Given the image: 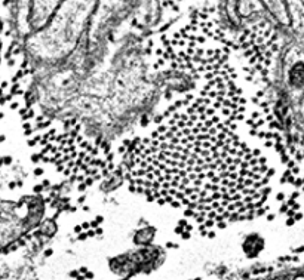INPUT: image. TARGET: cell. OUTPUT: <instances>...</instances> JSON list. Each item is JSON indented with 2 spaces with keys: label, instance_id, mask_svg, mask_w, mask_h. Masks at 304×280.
<instances>
[{
  "label": "cell",
  "instance_id": "obj_1",
  "mask_svg": "<svg viewBox=\"0 0 304 280\" xmlns=\"http://www.w3.org/2000/svg\"><path fill=\"white\" fill-rule=\"evenodd\" d=\"M184 215H186V216H195V213H193V209L187 208V210L184 212Z\"/></svg>",
  "mask_w": 304,
  "mask_h": 280
},
{
  "label": "cell",
  "instance_id": "obj_2",
  "mask_svg": "<svg viewBox=\"0 0 304 280\" xmlns=\"http://www.w3.org/2000/svg\"><path fill=\"white\" fill-rule=\"evenodd\" d=\"M284 199H285V194H284V193H278V194H276V200L281 202V200H284Z\"/></svg>",
  "mask_w": 304,
  "mask_h": 280
},
{
  "label": "cell",
  "instance_id": "obj_3",
  "mask_svg": "<svg viewBox=\"0 0 304 280\" xmlns=\"http://www.w3.org/2000/svg\"><path fill=\"white\" fill-rule=\"evenodd\" d=\"M183 230H184V228H183V225H180V224H178V227L175 228V233H177V234H183Z\"/></svg>",
  "mask_w": 304,
  "mask_h": 280
},
{
  "label": "cell",
  "instance_id": "obj_4",
  "mask_svg": "<svg viewBox=\"0 0 304 280\" xmlns=\"http://www.w3.org/2000/svg\"><path fill=\"white\" fill-rule=\"evenodd\" d=\"M34 174H36V175L39 177V175H42V174H43V169H42V168H37V169L34 171Z\"/></svg>",
  "mask_w": 304,
  "mask_h": 280
},
{
  "label": "cell",
  "instance_id": "obj_5",
  "mask_svg": "<svg viewBox=\"0 0 304 280\" xmlns=\"http://www.w3.org/2000/svg\"><path fill=\"white\" fill-rule=\"evenodd\" d=\"M275 218H276V215H275V213H270V215L267 216V221H273Z\"/></svg>",
  "mask_w": 304,
  "mask_h": 280
},
{
  "label": "cell",
  "instance_id": "obj_6",
  "mask_svg": "<svg viewBox=\"0 0 304 280\" xmlns=\"http://www.w3.org/2000/svg\"><path fill=\"white\" fill-rule=\"evenodd\" d=\"M183 239H184V240H187V239H190V231H187V233H184V234H183Z\"/></svg>",
  "mask_w": 304,
  "mask_h": 280
},
{
  "label": "cell",
  "instance_id": "obj_7",
  "mask_svg": "<svg viewBox=\"0 0 304 280\" xmlns=\"http://www.w3.org/2000/svg\"><path fill=\"white\" fill-rule=\"evenodd\" d=\"M192 230H193V225L187 224V225H186V231H192Z\"/></svg>",
  "mask_w": 304,
  "mask_h": 280
},
{
  "label": "cell",
  "instance_id": "obj_8",
  "mask_svg": "<svg viewBox=\"0 0 304 280\" xmlns=\"http://www.w3.org/2000/svg\"><path fill=\"white\" fill-rule=\"evenodd\" d=\"M288 183H290V184L296 183V178H294V177H290V178H288Z\"/></svg>",
  "mask_w": 304,
  "mask_h": 280
},
{
  "label": "cell",
  "instance_id": "obj_9",
  "mask_svg": "<svg viewBox=\"0 0 304 280\" xmlns=\"http://www.w3.org/2000/svg\"><path fill=\"white\" fill-rule=\"evenodd\" d=\"M287 166H288V168L291 169V168L294 166V160H291V162H288V165H287Z\"/></svg>",
  "mask_w": 304,
  "mask_h": 280
},
{
  "label": "cell",
  "instance_id": "obj_10",
  "mask_svg": "<svg viewBox=\"0 0 304 280\" xmlns=\"http://www.w3.org/2000/svg\"><path fill=\"white\" fill-rule=\"evenodd\" d=\"M291 171H293V174H294V175H297V174H299V168H293Z\"/></svg>",
  "mask_w": 304,
  "mask_h": 280
},
{
  "label": "cell",
  "instance_id": "obj_11",
  "mask_svg": "<svg viewBox=\"0 0 304 280\" xmlns=\"http://www.w3.org/2000/svg\"><path fill=\"white\" fill-rule=\"evenodd\" d=\"M75 231H76V233H80V231H82V227H80V225H77V227L75 228Z\"/></svg>",
  "mask_w": 304,
  "mask_h": 280
},
{
  "label": "cell",
  "instance_id": "obj_12",
  "mask_svg": "<svg viewBox=\"0 0 304 280\" xmlns=\"http://www.w3.org/2000/svg\"><path fill=\"white\" fill-rule=\"evenodd\" d=\"M293 224H294V219H288L287 221V225H293Z\"/></svg>",
  "mask_w": 304,
  "mask_h": 280
},
{
  "label": "cell",
  "instance_id": "obj_13",
  "mask_svg": "<svg viewBox=\"0 0 304 280\" xmlns=\"http://www.w3.org/2000/svg\"><path fill=\"white\" fill-rule=\"evenodd\" d=\"M180 225H184V227H186V225H187V222H186L184 219H181V221H180Z\"/></svg>",
  "mask_w": 304,
  "mask_h": 280
},
{
  "label": "cell",
  "instance_id": "obj_14",
  "mask_svg": "<svg viewBox=\"0 0 304 280\" xmlns=\"http://www.w3.org/2000/svg\"><path fill=\"white\" fill-rule=\"evenodd\" d=\"M218 227H220V228H224V227H226V224H224V222H220V224H218Z\"/></svg>",
  "mask_w": 304,
  "mask_h": 280
},
{
  "label": "cell",
  "instance_id": "obj_15",
  "mask_svg": "<svg viewBox=\"0 0 304 280\" xmlns=\"http://www.w3.org/2000/svg\"><path fill=\"white\" fill-rule=\"evenodd\" d=\"M208 236H209V237H211V239H214V237H215V233H212V231H211V233H209V234H208Z\"/></svg>",
  "mask_w": 304,
  "mask_h": 280
}]
</instances>
